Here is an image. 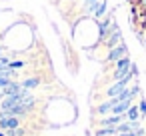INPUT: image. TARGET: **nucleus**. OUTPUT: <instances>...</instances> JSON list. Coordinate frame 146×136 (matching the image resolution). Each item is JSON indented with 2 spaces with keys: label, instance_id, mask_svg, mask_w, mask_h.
I'll use <instances>...</instances> for the list:
<instances>
[{
  "label": "nucleus",
  "instance_id": "nucleus-1",
  "mask_svg": "<svg viewBox=\"0 0 146 136\" xmlns=\"http://www.w3.org/2000/svg\"><path fill=\"white\" fill-rule=\"evenodd\" d=\"M126 54H128V48H126V44H124V42H120L118 46L110 48V52L106 54V62H108V64L118 62V60H120V58H124Z\"/></svg>",
  "mask_w": 146,
  "mask_h": 136
},
{
  "label": "nucleus",
  "instance_id": "nucleus-2",
  "mask_svg": "<svg viewBox=\"0 0 146 136\" xmlns=\"http://www.w3.org/2000/svg\"><path fill=\"white\" fill-rule=\"evenodd\" d=\"M20 84H22L24 88H28V90H34V88H38V86L42 84V80H40L38 76H28V78H22Z\"/></svg>",
  "mask_w": 146,
  "mask_h": 136
},
{
  "label": "nucleus",
  "instance_id": "nucleus-3",
  "mask_svg": "<svg viewBox=\"0 0 146 136\" xmlns=\"http://www.w3.org/2000/svg\"><path fill=\"white\" fill-rule=\"evenodd\" d=\"M104 12H106V2L102 0V2H98V6L94 8V16H96V18H102Z\"/></svg>",
  "mask_w": 146,
  "mask_h": 136
},
{
  "label": "nucleus",
  "instance_id": "nucleus-4",
  "mask_svg": "<svg viewBox=\"0 0 146 136\" xmlns=\"http://www.w3.org/2000/svg\"><path fill=\"white\" fill-rule=\"evenodd\" d=\"M8 136H26V130H24L22 126H18V128L8 130Z\"/></svg>",
  "mask_w": 146,
  "mask_h": 136
},
{
  "label": "nucleus",
  "instance_id": "nucleus-5",
  "mask_svg": "<svg viewBox=\"0 0 146 136\" xmlns=\"http://www.w3.org/2000/svg\"><path fill=\"white\" fill-rule=\"evenodd\" d=\"M0 136H4V134H2V132H0Z\"/></svg>",
  "mask_w": 146,
  "mask_h": 136
}]
</instances>
